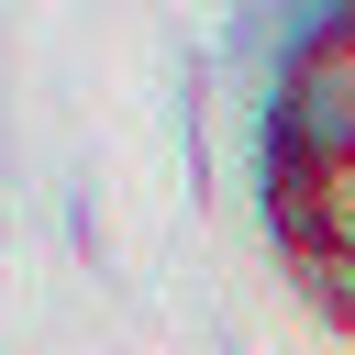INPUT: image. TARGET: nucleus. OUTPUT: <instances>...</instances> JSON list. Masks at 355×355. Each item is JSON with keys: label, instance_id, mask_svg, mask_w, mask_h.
<instances>
[{"label": "nucleus", "instance_id": "nucleus-1", "mask_svg": "<svg viewBox=\"0 0 355 355\" xmlns=\"http://www.w3.org/2000/svg\"><path fill=\"white\" fill-rule=\"evenodd\" d=\"M288 288H300V311H311V322L355 333V255H288Z\"/></svg>", "mask_w": 355, "mask_h": 355}]
</instances>
